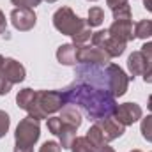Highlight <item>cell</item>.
Listing matches in <instances>:
<instances>
[{
	"label": "cell",
	"instance_id": "6da1fadb",
	"mask_svg": "<svg viewBox=\"0 0 152 152\" xmlns=\"http://www.w3.org/2000/svg\"><path fill=\"white\" fill-rule=\"evenodd\" d=\"M67 104L81 106L92 120H101L113 117L117 110V101L110 92L108 73L103 66L81 64L76 69V81L66 90Z\"/></svg>",
	"mask_w": 152,
	"mask_h": 152
},
{
	"label": "cell",
	"instance_id": "7a4b0ae2",
	"mask_svg": "<svg viewBox=\"0 0 152 152\" xmlns=\"http://www.w3.org/2000/svg\"><path fill=\"white\" fill-rule=\"evenodd\" d=\"M16 103L21 110L36 118H46L48 115L60 112L66 104V94L64 90H32V88H21L16 96Z\"/></svg>",
	"mask_w": 152,
	"mask_h": 152
},
{
	"label": "cell",
	"instance_id": "3957f363",
	"mask_svg": "<svg viewBox=\"0 0 152 152\" xmlns=\"http://www.w3.org/2000/svg\"><path fill=\"white\" fill-rule=\"evenodd\" d=\"M41 126L39 118L27 115L23 120H20L16 133H14V152H34V145L39 140Z\"/></svg>",
	"mask_w": 152,
	"mask_h": 152
},
{
	"label": "cell",
	"instance_id": "277c9868",
	"mask_svg": "<svg viewBox=\"0 0 152 152\" xmlns=\"http://www.w3.org/2000/svg\"><path fill=\"white\" fill-rule=\"evenodd\" d=\"M53 27L58 32L73 37V36H76L80 30H83L88 25H87L85 20H81L80 16H76L71 7H60L53 14Z\"/></svg>",
	"mask_w": 152,
	"mask_h": 152
},
{
	"label": "cell",
	"instance_id": "5b68a950",
	"mask_svg": "<svg viewBox=\"0 0 152 152\" xmlns=\"http://www.w3.org/2000/svg\"><path fill=\"white\" fill-rule=\"evenodd\" d=\"M23 80H25V67L14 58H5L0 67V96L9 94L11 87Z\"/></svg>",
	"mask_w": 152,
	"mask_h": 152
},
{
	"label": "cell",
	"instance_id": "8992f818",
	"mask_svg": "<svg viewBox=\"0 0 152 152\" xmlns=\"http://www.w3.org/2000/svg\"><path fill=\"white\" fill-rule=\"evenodd\" d=\"M76 46V44H75ZM76 60L78 64H88V66H108L110 64V55L97 48V46H87V44H81V46H76Z\"/></svg>",
	"mask_w": 152,
	"mask_h": 152
},
{
	"label": "cell",
	"instance_id": "52a82bcc",
	"mask_svg": "<svg viewBox=\"0 0 152 152\" xmlns=\"http://www.w3.org/2000/svg\"><path fill=\"white\" fill-rule=\"evenodd\" d=\"M48 129H50V133L58 136L62 149H71V143L76 138V127L67 124L66 120H62L60 117H51V118H48Z\"/></svg>",
	"mask_w": 152,
	"mask_h": 152
},
{
	"label": "cell",
	"instance_id": "ba28073f",
	"mask_svg": "<svg viewBox=\"0 0 152 152\" xmlns=\"http://www.w3.org/2000/svg\"><path fill=\"white\" fill-rule=\"evenodd\" d=\"M92 44L104 50L110 55V58L112 57H120L124 53V50H126V42L112 37L108 30H99V32L92 34Z\"/></svg>",
	"mask_w": 152,
	"mask_h": 152
},
{
	"label": "cell",
	"instance_id": "9c48e42d",
	"mask_svg": "<svg viewBox=\"0 0 152 152\" xmlns=\"http://www.w3.org/2000/svg\"><path fill=\"white\" fill-rule=\"evenodd\" d=\"M106 73H108V81H110V92L113 94V97L124 96L127 92L129 76L126 75L117 64H108L106 66Z\"/></svg>",
	"mask_w": 152,
	"mask_h": 152
},
{
	"label": "cell",
	"instance_id": "30bf717a",
	"mask_svg": "<svg viewBox=\"0 0 152 152\" xmlns=\"http://www.w3.org/2000/svg\"><path fill=\"white\" fill-rule=\"evenodd\" d=\"M36 21H37V18H36V12L32 9H20V7H16V9L11 11V23L14 25L16 30L27 32V30L36 27Z\"/></svg>",
	"mask_w": 152,
	"mask_h": 152
},
{
	"label": "cell",
	"instance_id": "8fae6325",
	"mask_svg": "<svg viewBox=\"0 0 152 152\" xmlns=\"http://www.w3.org/2000/svg\"><path fill=\"white\" fill-rule=\"evenodd\" d=\"M142 108L140 104L136 103H124V104H117V110H115L113 117L122 124V126H131L134 124L136 120L142 118Z\"/></svg>",
	"mask_w": 152,
	"mask_h": 152
},
{
	"label": "cell",
	"instance_id": "7c38bea8",
	"mask_svg": "<svg viewBox=\"0 0 152 152\" xmlns=\"http://www.w3.org/2000/svg\"><path fill=\"white\" fill-rule=\"evenodd\" d=\"M96 124H97V127L101 129L103 138H104L106 142H113L117 138H120V136L124 134V129H126V126H122L115 117L101 118V120H97Z\"/></svg>",
	"mask_w": 152,
	"mask_h": 152
},
{
	"label": "cell",
	"instance_id": "4fadbf2b",
	"mask_svg": "<svg viewBox=\"0 0 152 152\" xmlns=\"http://www.w3.org/2000/svg\"><path fill=\"white\" fill-rule=\"evenodd\" d=\"M110 36L122 42H129L134 39V30H133V21L131 20H115L112 23V27L108 28Z\"/></svg>",
	"mask_w": 152,
	"mask_h": 152
},
{
	"label": "cell",
	"instance_id": "5bb4252c",
	"mask_svg": "<svg viewBox=\"0 0 152 152\" xmlns=\"http://www.w3.org/2000/svg\"><path fill=\"white\" fill-rule=\"evenodd\" d=\"M87 138H88V142L94 145L96 152H115L113 149L108 145V142L103 138V133H101V129H99L96 124L87 131Z\"/></svg>",
	"mask_w": 152,
	"mask_h": 152
},
{
	"label": "cell",
	"instance_id": "9a60e30c",
	"mask_svg": "<svg viewBox=\"0 0 152 152\" xmlns=\"http://www.w3.org/2000/svg\"><path fill=\"white\" fill-rule=\"evenodd\" d=\"M145 67H147V62H145L143 53H142V51H133V53L129 55V58H127V69H129L131 76H133V78H134V76H140V75L143 76Z\"/></svg>",
	"mask_w": 152,
	"mask_h": 152
},
{
	"label": "cell",
	"instance_id": "2e32d148",
	"mask_svg": "<svg viewBox=\"0 0 152 152\" xmlns=\"http://www.w3.org/2000/svg\"><path fill=\"white\" fill-rule=\"evenodd\" d=\"M57 60L64 66H76V46L75 44H62L57 50Z\"/></svg>",
	"mask_w": 152,
	"mask_h": 152
},
{
	"label": "cell",
	"instance_id": "e0dca14e",
	"mask_svg": "<svg viewBox=\"0 0 152 152\" xmlns=\"http://www.w3.org/2000/svg\"><path fill=\"white\" fill-rule=\"evenodd\" d=\"M145 57V62H147V67H145V73H143V80L145 83H152V42H145L140 50Z\"/></svg>",
	"mask_w": 152,
	"mask_h": 152
},
{
	"label": "cell",
	"instance_id": "ac0fdd59",
	"mask_svg": "<svg viewBox=\"0 0 152 152\" xmlns=\"http://www.w3.org/2000/svg\"><path fill=\"white\" fill-rule=\"evenodd\" d=\"M69 151L71 152H96V149L88 142L87 136H76L75 140H73V143H71V149Z\"/></svg>",
	"mask_w": 152,
	"mask_h": 152
},
{
	"label": "cell",
	"instance_id": "d6986e66",
	"mask_svg": "<svg viewBox=\"0 0 152 152\" xmlns=\"http://www.w3.org/2000/svg\"><path fill=\"white\" fill-rule=\"evenodd\" d=\"M152 36V21L151 20H142L134 25V37L147 39Z\"/></svg>",
	"mask_w": 152,
	"mask_h": 152
},
{
	"label": "cell",
	"instance_id": "ffe728a7",
	"mask_svg": "<svg viewBox=\"0 0 152 152\" xmlns=\"http://www.w3.org/2000/svg\"><path fill=\"white\" fill-rule=\"evenodd\" d=\"M103 21H104V11H103L101 7H90L87 25L92 28V27H99Z\"/></svg>",
	"mask_w": 152,
	"mask_h": 152
},
{
	"label": "cell",
	"instance_id": "44dd1931",
	"mask_svg": "<svg viewBox=\"0 0 152 152\" xmlns=\"http://www.w3.org/2000/svg\"><path fill=\"white\" fill-rule=\"evenodd\" d=\"M140 131H142V136L152 143V115H147L145 118H142Z\"/></svg>",
	"mask_w": 152,
	"mask_h": 152
},
{
	"label": "cell",
	"instance_id": "7402d4cb",
	"mask_svg": "<svg viewBox=\"0 0 152 152\" xmlns=\"http://www.w3.org/2000/svg\"><path fill=\"white\" fill-rule=\"evenodd\" d=\"M112 11H113V20H131V7H129V4H122V5L112 9Z\"/></svg>",
	"mask_w": 152,
	"mask_h": 152
},
{
	"label": "cell",
	"instance_id": "603a6c76",
	"mask_svg": "<svg viewBox=\"0 0 152 152\" xmlns=\"http://www.w3.org/2000/svg\"><path fill=\"white\" fill-rule=\"evenodd\" d=\"M92 39V32H90V27H85L83 30H80L76 36H73V44L76 46H81V44H87V41Z\"/></svg>",
	"mask_w": 152,
	"mask_h": 152
},
{
	"label": "cell",
	"instance_id": "cb8c5ba5",
	"mask_svg": "<svg viewBox=\"0 0 152 152\" xmlns=\"http://www.w3.org/2000/svg\"><path fill=\"white\" fill-rule=\"evenodd\" d=\"M9 126H11V118H9V115L0 110V138L5 136V133L9 131Z\"/></svg>",
	"mask_w": 152,
	"mask_h": 152
},
{
	"label": "cell",
	"instance_id": "d4e9b609",
	"mask_svg": "<svg viewBox=\"0 0 152 152\" xmlns=\"http://www.w3.org/2000/svg\"><path fill=\"white\" fill-rule=\"evenodd\" d=\"M12 5L20 7V9H34L36 5L41 4V0H11Z\"/></svg>",
	"mask_w": 152,
	"mask_h": 152
},
{
	"label": "cell",
	"instance_id": "484cf974",
	"mask_svg": "<svg viewBox=\"0 0 152 152\" xmlns=\"http://www.w3.org/2000/svg\"><path fill=\"white\" fill-rule=\"evenodd\" d=\"M39 152H62V147H60V143L50 140V142H44L42 143V147L39 149Z\"/></svg>",
	"mask_w": 152,
	"mask_h": 152
},
{
	"label": "cell",
	"instance_id": "4316f807",
	"mask_svg": "<svg viewBox=\"0 0 152 152\" xmlns=\"http://www.w3.org/2000/svg\"><path fill=\"white\" fill-rule=\"evenodd\" d=\"M7 28V20H5V14L0 11V34H4Z\"/></svg>",
	"mask_w": 152,
	"mask_h": 152
},
{
	"label": "cell",
	"instance_id": "83f0119b",
	"mask_svg": "<svg viewBox=\"0 0 152 152\" xmlns=\"http://www.w3.org/2000/svg\"><path fill=\"white\" fill-rule=\"evenodd\" d=\"M106 4H108L112 9H115V7H118V5H122V4H127V0H106Z\"/></svg>",
	"mask_w": 152,
	"mask_h": 152
},
{
	"label": "cell",
	"instance_id": "f1b7e54d",
	"mask_svg": "<svg viewBox=\"0 0 152 152\" xmlns=\"http://www.w3.org/2000/svg\"><path fill=\"white\" fill-rule=\"evenodd\" d=\"M143 7H145L149 12H152V0H143Z\"/></svg>",
	"mask_w": 152,
	"mask_h": 152
},
{
	"label": "cell",
	"instance_id": "f546056e",
	"mask_svg": "<svg viewBox=\"0 0 152 152\" xmlns=\"http://www.w3.org/2000/svg\"><path fill=\"white\" fill-rule=\"evenodd\" d=\"M149 110H151V112H152V96H151V97H149Z\"/></svg>",
	"mask_w": 152,
	"mask_h": 152
},
{
	"label": "cell",
	"instance_id": "4dcf8cb0",
	"mask_svg": "<svg viewBox=\"0 0 152 152\" xmlns=\"http://www.w3.org/2000/svg\"><path fill=\"white\" fill-rule=\"evenodd\" d=\"M4 60H5V58H4V57L0 55V67H2V64H4Z\"/></svg>",
	"mask_w": 152,
	"mask_h": 152
},
{
	"label": "cell",
	"instance_id": "1f68e13d",
	"mask_svg": "<svg viewBox=\"0 0 152 152\" xmlns=\"http://www.w3.org/2000/svg\"><path fill=\"white\" fill-rule=\"evenodd\" d=\"M131 152H142V151H138V149H136V151H131Z\"/></svg>",
	"mask_w": 152,
	"mask_h": 152
},
{
	"label": "cell",
	"instance_id": "d6a6232c",
	"mask_svg": "<svg viewBox=\"0 0 152 152\" xmlns=\"http://www.w3.org/2000/svg\"><path fill=\"white\" fill-rule=\"evenodd\" d=\"M46 2H57V0H46Z\"/></svg>",
	"mask_w": 152,
	"mask_h": 152
},
{
	"label": "cell",
	"instance_id": "836d02e7",
	"mask_svg": "<svg viewBox=\"0 0 152 152\" xmlns=\"http://www.w3.org/2000/svg\"><path fill=\"white\" fill-rule=\"evenodd\" d=\"M90 2H96V0H90Z\"/></svg>",
	"mask_w": 152,
	"mask_h": 152
}]
</instances>
